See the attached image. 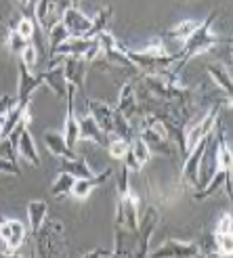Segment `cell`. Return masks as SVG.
Listing matches in <instances>:
<instances>
[{
    "label": "cell",
    "mask_w": 233,
    "mask_h": 258,
    "mask_svg": "<svg viewBox=\"0 0 233 258\" xmlns=\"http://www.w3.org/2000/svg\"><path fill=\"white\" fill-rule=\"evenodd\" d=\"M143 84L151 90L153 97L164 103H170L174 107H185L189 103L191 90L179 82L172 70H162L155 74H143Z\"/></svg>",
    "instance_id": "cell-1"
},
{
    "label": "cell",
    "mask_w": 233,
    "mask_h": 258,
    "mask_svg": "<svg viewBox=\"0 0 233 258\" xmlns=\"http://www.w3.org/2000/svg\"><path fill=\"white\" fill-rule=\"evenodd\" d=\"M214 19H216V11H212L204 21H200L198 30L193 32V34L187 38V40L183 42V48H181L179 53H174V57H177V70H174V74H177L181 68H183L189 59L198 57V55H202V53H208L210 48H214L218 42H221V36H216V34L212 32Z\"/></svg>",
    "instance_id": "cell-2"
},
{
    "label": "cell",
    "mask_w": 233,
    "mask_h": 258,
    "mask_svg": "<svg viewBox=\"0 0 233 258\" xmlns=\"http://www.w3.org/2000/svg\"><path fill=\"white\" fill-rule=\"evenodd\" d=\"M139 139L147 145V149L151 151V156L174 158V153H177L174 143L166 137V133L162 131V126L155 122L149 113L143 115V122H141V128H139Z\"/></svg>",
    "instance_id": "cell-3"
},
{
    "label": "cell",
    "mask_w": 233,
    "mask_h": 258,
    "mask_svg": "<svg viewBox=\"0 0 233 258\" xmlns=\"http://www.w3.org/2000/svg\"><path fill=\"white\" fill-rule=\"evenodd\" d=\"M137 225H139V200L133 191H126L122 196H118V206H115V227L137 235Z\"/></svg>",
    "instance_id": "cell-4"
},
{
    "label": "cell",
    "mask_w": 233,
    "mask_h": 258,
    "mask_svg": "<svg viewBox=\"0 0 233 258\" xmlns=\"http://www.w3.org/2000/svg\"><path fill=\"white\" fill-rule=\"evenodd\" d=\"M158 223H160V210H158V206H151L149 204L145 214L139 218V225H137V246H135L133 256L143 258V256L149 254V241H151V235H153L155 227H158Z\"/></svg>",
    "instance_id": "cell-5"
},
{
    "label": "cell",
    "mask_w": 233,
    "mask_h": 258,
    "mask_svg": "<svg viewBox=\"0 0 233 258\" xmlns=\"http://www.w3.org/2000/svg\"><path fill=\"white\" fill-rule=\"evenodd\" d=\"M216 122H218V105L210 107L198 122H193V124H187V126H185V156L200 143L204 137L212 135Z\"/></svg>",
    "instance_id": "cell-6"
},
{
    "label": "cell",
    "mask_w": 233,
    "mask_h": 258,
    "mask_svg": "<svg viewBox=\"0 0 233 258\" xmlns=\"http://www.w3.org/2000/svg\"><path fill=\"white\" fill-rule=\"evenodd\" d=\"M72 7V0H38L34 7V19L42 30H50L55 23L61 21L66 9Z\"/></svg>",
    "instance_id": "cell-7"
},
{
    "label": "cell",
    "mask_w": 233,
    "mask_h": 258,
    "mask_svg": "<svg viewBox=\"0 0 233 258\" xmlns=\"http://www.w3.org/2000/svg\"><path fill=\"white\" fill-rule=\"evenodd\" d=\"M200 254H202V250L198 246V241L166 239L158 248L149 250L147 256H153V258H191V256H200Z\"/></svg>",
    "instance_id": "cell-8"
},
{
    "label": "cell",
    "mask_w": 233,
    "mask_h": 258,
    "mask_svg": "<svg viewBox=\"0 0 233 258\" xmlns=\"http://www.w3.org/2000/svg\"><path fill=\"white\" fill-rule=\"evenodd\" d=\"M36 239H38V254L40 256L63 254V248H61L63 225L61 223H48L46 227L42 225L40 231L36 233Z\"/></svg>",
    "instance_id": "cell-9"
},
{
    "label": "cell",
    "mask_w": 233,
    "mask_h": 258,
    "mask_svg": "<svg viewBox=\"0 0 233 258\" xmlns=\"http://www.w3.org/2000/svg\"><path fill=\"white\" fill-rule=\"evenodd\" d=\"M59 66L63 68V74H66L68 84H72L76 90L84 88V80H86V70H88V61H84L82 57H66V55H55L53 63L50 66Z\"/></svg>",
    "instance_id": "cell-10"
},
{
    "label": "cell",
    "mask_w": 233,
    "mask_h": 258,
    "mask_svg": "<svg viewBox=\"0 0 233 258\" xmlns=\"http://www.w3.org/2000/svg\"><path fill=\"white\" fill-rule=\"evenodd\" d=\"M25 235H28V229L17 218H5V221H0V239H3L7 248V256L17 254V250L25 241Z\"/></svg>",
    "instance_id": "cell-11"
},
{
    "label": "cell",
    "mask_w": 233,
    "mask_h": 258,
    "mask_svg": "<svg viewBox=\"0 0 233 258\" xmlns=\"http://www.w3.org/2000/svg\"><path fill=\"white\" fill-rule=\"evenodd\" d=\"M61 23L66 25V30H68L70 36H80V38H84V36L88 34V30H90V25H93V17L84 15L80 9L70 7V9H66V13H63Z\"/></svg>",
    "instance_id": "cell-12"
},
{
    "label": "cell",
    "mask_w": 233,
    "mask_h": 258,
    "mask_svg": "<svg viewBox=\"0 0 233 258\" xmlns=\"http://www.w3.org/2000/svg\"><path fill=\"white\" fill-rule=\"evenodd\" d=\"M111 174H113V170L111 168H105L101 174H93V176H88V178H76L70 196L76 198V200H80V202L86 200L97 187H101L103 183H107V180L111 178Z\"/></svg>",
    "instance_id": "cell-13"
},
{
    "label": "cell",
    "mask_w": 233,
    "mask_h": 258,
    "mask_svg": "<svg viewBox=\"0 0 233 258\" xmlns=\"http://www.w3.org/2000/svg\"><path fill=\"white\" fill-rule=\"evenodd\" d=\"M86 107H88V113L95 118V122L99 124V128L105 135H113V113L115 109L111 105L103 101H97V99H86Z\"/></svg>",
    "instance_id": "cell-14"
},
{
    "label": "cell",
    "mask_w": 233,
    "mask_h": 258,
    "mask_svg": "<svg viewBox=\"0 0 233 258\" xmlns=\"http://www.w3.org/2000/svg\"><path fill=\"white\" fill-rule=\"evenodd\" d=\"M17 66H19V88H17L15 99L17 101H32L34 90L42 86V78H40V74L30 72L21 61H17Z\"/></svg>",
    "instance_id": "cell-15"
},
{
    "label": "cell",
    "mask_w": 233,
    "mask_h": 258,
    "mask_svg": "<svg viewBox=\"0 0 233 258\" xmlns=\"http://www.w3.org/2000/svg\"><path fill=\"white\" fill-rule=\"evenodd\" d=\"M78 137L82 141H90V143H97V145H107L109 135H105L99 128V124L95 122L93 115H82L78 118Z\"/></svg>",
    "instance_id": "cell-16"
},
{
    "label": "cell",
    "mask_w": 233,
    "mask_h": 258,
    "mask_svg": "<svg viewBox=\"0 0 233 258\" xmlns=\"http://www.w3.org/2000/svg\"><path fill=\"white\" fill-rule=\"evenodd\" d=\"M68 115H66V126H63V139L66 143L76 149V143L80 141L78 137V118H76V109H74V99H76V88L70 84L68 86Z\"/></svg>",
    "instance_id": "cell-17"
},
{
    "label": "cell",
    "mask_w": 233,
    "mask_h": 258,
    "mask_svg": "<svg viewBox=\"0 0 233 258\" xmlns=\"http://www.w3.org/2000/svg\"><path fill=\"white\" fill-rule=\"evenodd\" d=\"M40 78H42V84L48 86L59 99H66V97H68V86H70V84H68L66 74H63V68L59 66V63L50 66V70L42 72Z\"/></svg>",
    "instance_id": "cell-18"
},
{
    "label": "cell",
    "mask_w": 233,
    "mask_h": 258,
    "mask_svg": "<svg viewBox=\"0 0 233 258\" xmlns=\"http://www.w3.org/2000/svg\"><path fill=\"white\" fill-rule=\"evenodd\" d=\"M95 38H80V36H70L68 40H63L57 48H55V55H66V57H84L86 50L90 48ZM50 57V59H53Z\"/></svg>",
    "instance_id": "cell-19"
},
{
    "label": "cell",
    "mask_w": 233,
    "mask_h": 258,
    "mask_svg": "<svg viewBox=\"0 0 233 258\" xmlns=\"http://www.w3.org/2000/svg\"><path fill=\"white\" fill-rule=\"evenodd\" d=\"M115 111H120L126 120H131L139 113V105H137V95H135V84L133 82H126L120 88V97H118V107Z\"/></svg>",
    "instance_id": "cell-20"
},
{
    "label": "cell",
    "mask_w": 233,
    "mask_h": 258,
    "mask_svg": "<svg viewBox=\"0 0 233 258\" xmlns=\"http://www.w3.org/2000/svg\"><path fill=\"white\" fill-rule=\"evenodd\" d=\"M17 153L19 156L32 164V166H40V156H38V149H36V143H34V137L30 133V128L25 126L21 135H19V141H17Z\"/></svg>",
    "instance_id": "cell-21"
},
{
    "label": "cell",
    "mask_w": 233,
    "mask_h": 258,
    "mask_svg": "<svg viewBox=\"0 0 233 258\" xmlns=\"http://www.w3.org/2000/svg\"><path fill=\"white\" fill-rule=\"evenodd\" d=\"M44 145L46 149L57 158H76V151L66 143L63 133H55V131H46L44 133Z\"/></svg>",
    "instance_id": "cell-22"
},
{
    "label": "cell",
    "mask_w": 233,
    "mask_h": 258,
    "mask_svg": "<svg viewBox=\"0 0 233 258\" xmlns=\"http://www.w3.org/2000/svg\"><path fill=\"white\" fill-rule=\"evenodd\" d=\"M46 214H48V204L44 200H32L28 204V227L32 231V235L40 231V227L46 221Z\"/></svg>",
    "instance_id": "cell-23"
},
{
    "label": "cell",
    "mask_w": 233,
    "mask_h": 258,
    "mask_svg": "<svg viewBox=\"0 0 233 258\" xmlns=\"http://www.w3.org/2000/svg\"><path fill=\"white\" fill-rule=\"evenodd\" d=\"M206 72L212 78V82L216 84V88L225 93L227 101H231V74L221 66V63H208L206 66Z\"/></svg>",
    "instance_id": "cell-24"
},
{
    "label": "cell",
    "mask_w": 233,
    "mask_h": 258,
    "mask_svg": "<svg viewBox=\"0 0 233 258\" xmlns=\"http://www.w3.org/2000/svg\"><path fill=\"white\" fill-rule=\"evenodd\" d=\"M61 170L63 172H68L72 174L74 178H88V176H93V168L88 166V162L84 158H63L61 160Z\"/></svg>",
    "instance_id": "cell-25"
},
{
    "label": "cell",
    "mask_w": 233,
    "mask_h": 258,
    "mask_svg": "<svg viewBox=\"0 0 233 258\" xmlns=\"http://www.w3.org/2000/svg\"><path fill=\"white\" fill-rule=\"evenodd\" d=\"M198 25H200V21H196V19H185V21H181V23H177L174 28H170L164 36L168 38V40H177V42H185L187 38L198 30Z\"/></svg>",
    "instance_id": "cell-26"
},
{
    "label": "cell",
    "mask_w": 233,
    "mask_h": 258,
    "mask_svg": "<svg viewBox=\"0 0 233 258\" xmlns=\"http://www.w3.org/2000/svg\"><path fill=\"white\" fill-rule=\"evenodd\" d=\"M74 176L68 174V172H59V176L55 178V183L50 185V196H53L55 200H61V198H68L72 193V187H74Z\"/></svg>",
    "instance_id": "cell-27"
},
{
    "label": "cell",
    "mask_w": 233,
    "mask_h": 258,
    "mask_svg": "<svg viewBox=\"0 0 233 258\" xmlns=\"http://www.w3.org/2000/svg\"><path fill=\"white\" fill-rule=\"evenodd\" d=\"M68 38H70V34H68V30H66V25H63L61 21L59 23H55L53 25V28H50L48 30V44H46V57L50 59V57H53V53H55V48L63 42V40H68Z\"/></svg>",
    "instance_id": "cell-28"
},
{
    "label": "cell",
    "mask_w": 233,
    "mask_h": 258,
    "mask_svg": "<svg viewBox=\"0 0 233 258\" xmlns=\"http://www.w3.org/2000/svg\"><path fill=\"white\" fill-rule=\"evenodd\" d=\"M109 17H111V7H103L101 11H97V15L93 17V25H90V30H88V34L84 38H95L103 30H107Z\"/></svg>",
    "instance_id": "cell-29"
},
{
    "label": "cell",
    "mask_w": 233,
    "mask_h": 258,
    "mask_svg": "<svg viewBox=\"0 0 233 258\" xmlns=\"http://www.w3.org/2000/svg\"><path fill=\"white\" fill-rule=\"evenodd\" d=\"M128 147H131V141H126V139H120V137H109L107 141V153L113 158V160H122L126 156V151Z\"/></svg>",
    "instance_id": "cell-30"
},
{
    "label": "cell",
    "mask_w": 233,
    "mask_h": 258,
    "mask_svg": "<svg viewBox=\"0 0 233 258\" xmlns=\"http://www.w3.org/2000/svg\"><path fill=\"white\" fill-rule=\"evenodd\" d=\"M128 149H131V153L137 158V162H139L141 166H145V164L151 160V151L147 149V145H145L141 139H133V141H131V147H128Z\"/></svg>",
    "instance_id": "cell-31"
},
{
    "label": "cell",
    "mask_w": 233,
    "mask_h": 258,
    "mask_svg": "<svg viewBox=\"0 0 233 258\" xmlns=\"http://www.w3.org/2000/svg\"><path fill=\"white\" fill-rule=\"evenodd\" d=\"M19 61H21L23 66L28 68L30 72H34V70H36V66H38V50H36V46H34L32 42H30L28 46H25V48L21 50Z\"/></svg>",
    "instance_id": "cell-32"
},
{
    "label": "cell",
    "mask_w": 233,
    "mask_h": 258,
    "mask_svg": "<svg viewBox=\"0 0 233 258\" xmlns=\"http://www.w3.org/2000/svg\"><path fill=\"white\" fill-rule=\"evenodd\" d=\"M7 42H9V48H11V53H13V55H21V50L30 44V42L25 40V38H23L21 34H17L15 30H11V32H9Z\"/></svg>",
    "instance_id": "cell-33"
},
{
    "label": "cell",
    "mask_w": 233,
    "mask_h": 258,
    "mask_svg": "<svg viewBox=\"0 0 233 258\" xmlns=\"http://www.w3.org/2000/svg\"><path fill=\"white\" fill-rule=\"evenodd\" d=\"M143 53L151 55V57H168L170 53H168V48H166V42L162 40V38H153V40L143 48Z\"/></svg>",
    "instance_id": "cell-34"
},
{
    "label": "cell",
    "mask_w": 233,
    "mask_h": 258,
    "mask_svg": "<svg viewBox=\"0 0 233 258\" xmlns=\"http://www.w3.org/2000/svg\"><path fill=\"white\" fill-rule=\"evenodd\" d=\"M0 172L13 174V176H19V174H21L17 162H11V160H7V158H0Z\"/></svg>",
    "instance_id": "cell-35"
},
{
    "label": "cell",
    "mask_w": 233,
    "mask_h": 258,
    "mask_svg": "<svg viewBox=\"0 0 233 258\" xmlns=\"http://www.w3.org/2000/svg\"><path fill=\"white\" fill-rule=\"evenodd\" d=\"M231 225H233L231 212H225V214L221 216V221L216 223V233H231Z\"/></svg>",
    "instance_id": "cell-36"
},
{
    "label": "cell",
    "mask_w": 233,
    "mask_h": 258,
    "mask_svg": "<svg viewBox=\"0 0 233 258\" xmlns=\"http://www.w3.org/2000/svg\"><path fill=\"white\" fill-rule=\"evenodd\" d=\"M13 105H15V97H11V95H3V97H0V118H5Z\"/></svg>",
    "instance_id": "cell-37"
},
{
    "label": "cell",
    "mask_w": 233,
    "mask_h": 258,
    "mask_svg": "<svg viewBox=\"0 0 233 258\" xmlns=\"http://www.w3.org/2000/svg\"><path fill=\"white\" fill-rule=\"evenodd\" d=\"M84 256H86V258H90V256H113V254H111V250H103V248H97V250H93V252H86Z\"/></svg>",
    "instance_id": "cell-38"
},
{
    "label": "cell",
    "mask_w": 233,
    "mask_h": 258,
    "mask_svg": "<svg viewBox=\"0 0 233 258\" xmlns=\"http://www.w3.org/2000/svg\"><path fill=\"white\" fill-rule=\"evenodd\" d=\"M19 5H21V9H23V11H28V7H30V0H19Z\"/></svg>",
    "instance_id": "cell-39"
},
{
    "label": "cell",
    "mask_w": 233,
    "mask_h": 258,
    "mask_svg": "<svg viewBox=\"0 0 233 258\" xmlns=\"http://www.w3.org/2000/svg\"><path fill=\"white\" fill-rule=\"evenodd\" d=\"M7 254V248H5V243H3V239H0V256H5Z\"/></svg>",
    "instance_id": "cell-40"
},
{
    "label": "cell",
    "mask_w": 233,
    "mask_h": 258,
    "mask_svg": "<svg viewBox=\"0 0 233 258\" xmlns=\"http://www.w3.org/2000/svg\"><path fill=\"white\" fill-rule=\"evenodd\" d=\"M3 122H5V118H0V141H3Z\"/></svg>",
    "instance_id": "cell-41"
},
{
    "label": "cell",
    "mask_w": 233,
    "mask_h": 258,
    "mask_svg": "<svg viewBox=\"0 0 233 258\" xmlns=\"http://www.w3.org/2000/svg\"><path fill=\"white\" fill-rule=\"evenodd\" d=\"M177 3H187V0H177Z\"/></svg>",
    "instance_id": "cell-42"
}]
</instances>
